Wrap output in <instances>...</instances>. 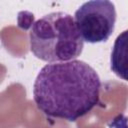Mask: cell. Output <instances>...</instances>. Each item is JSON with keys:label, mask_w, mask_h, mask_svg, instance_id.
<instances>
[{"label": "cell", "mask_w": 128, "mask_h": 128, "mask_svg": "<svg viewBox=\"0 0 128 128\" xmlns=\"http://www.w3.org/2000/svg\"><path fill=\"white\" fill-rule=\"evenodd\" d=\"M102 83L81 60L46 64L33 85V100L46 116L75 122L100 103Z\"/></svg>", "instance_id": "1"}, {"label": "cell", "mask_w": 128, "mask_h": 128, "mask_svg": "<svg viewBox=\"0 0 128 128\" xmlns=\"http://www.w3.org/2000/svg\"><path fill=\"white\" fill-rule=\"evenodd\" d=\"M29 43L36 58L50 63L75 60L84 46L74 18L65 12H52L35 21Z\"/></svg>", "instance_id": "2"}, {"label": "cell", "mask_w": 128, "mask_h": 128, "mask_svg": "<svg viewBox=\"0 0 128 128\" xmlns=\"http://www.w3.org/2000/svg\"><path fill=\"white\" fill-rule=\"evenodd\" d=\"M74 21L83 42L91 44L105 42L115 28V5L108 0L85 2L75 11Z\"/></svg>", "instance_id": "3"}, {"label": "cell", "mask_w": 128, "mask_h": 128, "mask_svg": "<svg viewBox=\"0 0 128 128\" xmlns=\"http://www.w3.org/2000/svg\"><path fill=\"white\" fill-rule=\"evenodd\" d=\"M126 36L127 31H124L117 37L111 54V69L124 80H126V65L121 61V58L126 61Z\"/></svg>", "instance_id": "4"}]
</instances>
